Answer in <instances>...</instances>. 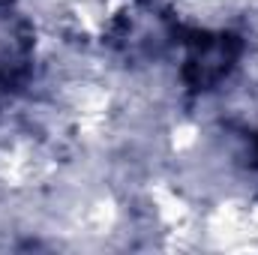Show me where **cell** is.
<instances>
[{"label": "cell", "mask_w": 258, "mask_h": 255, "mask_svg": "<svg viewBox=\"0 0 258 255\" xmlns=\"http://www.w3.org/2000/svg\"><path fill=\"white\" fill-rule=\"evenodd\" d=\"M255 156H258V141H255Z\"/></svg>", "instance_id": "2"}, {"label": "cell", "mask_w": 258, "mask_h": 255, "mask_svg": "<svg viewBox=\"0 0 258 255\" xmlns=\"http://www.w3.org/2000/svg\"><path fill=\"white\" fill-rule=\"evenodd\" d=\"M240 54V39L231 33H192L186 39L183 78L195 90H204L228 75Z\"/></svg>", "instance_id": "1"}]
</instances>
